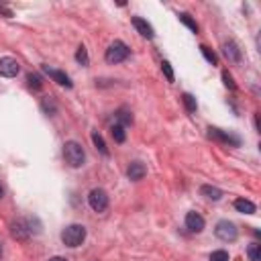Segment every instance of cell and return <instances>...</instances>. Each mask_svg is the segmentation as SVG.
<instances>
[{"instance_id":"1","label":"cell","mask_w":261,"mask_h":261,"mask_svg":"<svg viewBox=\"0 0 261 261\" xmlns=\"http://www.w3.org/2000/svg\"><path fill=\"white\" fill-rule=\"evenodd\" d=\"M63 157L72 167H82L86 161V151L78 141H67L63 145Z\"/></svg>"},{"instance_id":"2","label":"cell","mask_w":261,"mask_h":261,"mask_svg":"<svg viewBox=\"0 0 261 261\" xmlns=\"http://www.w3.org/2000/svg\"><path fill=\"white\" fill-rule=\"evenodd\" d=\"M84 239H86V227H82V224H69L61 233V241L67 247H80Z\"/></svg>"},{"instance_id":"3","label":"cell","mask_w":261,"mask_h":261,"mask_svg":"<svg viewBox=\"0 0 261 261\" xmlns=\"http://www.w3.org/2000/svg\"><path fill=\"white\" fill-rule=\"evenodd\" d=\"M129 53H131V49L127 47V43L114 41V43L108 45V49H106V53H104V57H106L108 63H120V61H125V59L129 57Z\"/></svg>"},{"instance_id":"4","label":"cell","mask_w":261,"mask_h":261,"mask_svg":"<svg viewBox=\"0 0 261 261\" xmlns=\"http://www.w3.org/2000/svg\"><path fill=\"white\" fill-rule=\"evenodd\" d=\"M88 204H90L92 210H96V212L106 210V208H108V194H106V190L94 188L92 192L88 194Z\"/></svg>"},{"instance_id":"5","label":"cell","mask_w":261,"mask_h":261,"mask_svg":"<svg viewBox=\"0 0 261 261\" xmlns=\"http://www.w3.org/2000/svg\"><path fill=\"white\" fill-rule=\"evenodd\" d=\"M214 235H216L220 241H224V243H233V241L239 237V231H237V227H235L231 220H220V222H216Z\"/></svg>"},{"instance_id":"6","label":"cell","mask_w":261,"mask_h":261,"mask_svg":"<svg viewBox=\"0 0 261 261\" xmlns=\"http://www.w3.org/2000/svg\"><path fill=\"white\" fill-rule=\"evenodd\" d=\"M21 72V65L14 57H2L0 59V76L4 78H14L16 74Z\"/></svg>"},{"instance_id":"7","label":"cell","mask_w":261,"mask_h":261,"mask_svg":"<svg viewBox=\"0 0 261 261\" xmlns=\"http://www.w3.org/2000/svg\"><path fill=\"white\" fill-rule=\"evenodd\" d=\"M222 53L231 63H239L241 61V49H239V45L235 41H224L222 43Z\"/></svg>"},{"instance_id":"8","label":"cell","mask_w":261,"mask_h":261,"mask_svg":"<svg viewBox=\"0 0 261 261\" xmlns=\"http://www.w3.org/2000/svg\"><path fill=\"white\" fill-rule=\"evenodd\" d=\"M186 227L190 233H202L204 231V218L198 212H188L186 214Z\"/></svg>"},{"instance_id":"9","label":"cell","mask_w":261,"mask_h":261,"mask_svg":"<svg viewBox=\"0 0 261 261\" xmlns=\"http://www.w3.org/2000/svg\"><path fill=\"white\" fill-rule=\"evenodd\" d=\"M208 137H212V139H216V141H222V143H229V145H239L241 141H239V137H235V135H231V133H222L220 129H208Z\"/></svg>"},{"instance_id":"10","label":"cell","mask_w":261,"mask_h":261,"mask_svg":"<svg viewBox=\"0 0 261 261\" xmlns=\"http://www.w3.org/2000/svg\"><path fill=\"white\" fill-rule=\"evenodd\" d=\"M43 69L51 76V80L57 82L59 86H65V88H72V80H69V76L65 72H59V69H51L49 65H43Z\"/></svg>"},{"instance_id":"11","label":"cell","mask_w":261,"mask_h":261,"mask_svg":"<svg viewBox=\"0 0 261 261\" xmlns=\"http://www.w3.org/2000/svg\"><path fill=\"white\" fill-rule=\"evenodd\" d=\"M127 176H129V180L139 182V180H143V178L147 176V167H145L141 161H133V163L129 165V169H127Z\"/></svg>"},{"instance_id":"12","label":"cell","mask_w":261,"mask_h":261,"mask_svg":"<svg viewBox=\"0 0 261 261\" xmlns=\"http://www.w3.org/2000/svg\"><path fill=\"white\" fill-rule=\"evenodd\" d=\"M133 25H135V29L141 33L145 39H153V35H155V33H153V27H151L145 19H141V16H133Z\"/></svg>"},{"instance_id":"13","label":"cell","mask_w":261,"mask_h":261,"mask_svg":"<svg viewBox=\"0 0 261 261\" xmlns=\"http://www.w3.org/2000/svg\"><path fill=\"white\" fill-rule=\"evenodd\" d=\"M10 229H12V237H16V239H21V241H25L27 237H29V229H27V222L25 220H14L12 224H10Z\"/></svg>"},{"instance_id":"14","label":"cell","mask_w":261,"mask_h":261,"mask_svg":"<svg viewBox=\"0 0 261 261\" xmlns=\"http://www.w3.org/2000/svg\"><path fill=\"white\" fill-rule=\"evenodd\" d=\"M235 208L239 212H243V214H255V204L251 202V200H245V198H237L235 200Z\"/></svg>"},{"instance_id":"15","label":"cell","mask_w":261,"mask_h":261,"mask_svg":"<svg viewBox=\"0 0 261 261\" xmlns=\"http://www.w3.org/2000/svg\"><path fill=\"white\" fill-rule=\"evenodd\" d=\"M200 192H202L208 200H220V198H222V190H218V188H214V186H202Z\"/></svg>"},{"instance_id":"16","label":"cell","mask_w":261,"mask_h":261,"mask_svg":"<svg viewBox=\"0 0 261 261\" xmlns=\"http://www.w3.org/2000/svg\"><path fill=\"white\" fill-rule=\"evenodd\" d=\"M110 135L116 143H125V139H127V133H125V127H120V125H112L110 127Z\"/></svg>"},{"instance_id":"17","label":"cell","mask_w":261,"mask_h":261,"mask_svg":"<svg viewBox=\"0 0 261 261\" xmlns=\"http://www.w3.org/2000/svg\"><path fill=\"white\" fill-rule=\"evenodd\" d=\"M116 120H118L120 127L131 125V123H133V114H131L127 108H120V110H116Z\"/></svg>"},{"instance_id":"18","label":"cell","mask_w":261,"mask_h":261,"mask_svg":"<svg viewBox=\"0 0 261 261\" xmlns=\"http://www.w3.org/2000/svg\"><path fill=\"white\" fill-rule=\"evenodd\" d=\"M92 141H94V145H96V149L102 153V155H108V147H106V143H104V139H102V135L100 133H92Z\"/></svg>"},{"instance_id":"19","label":"cell","mask_w":261,"mask_h":261,"mask_svg":"<svg viewBox=\"0 0 261 261\" xmlns=\"http://www.w3.org/2000/svg\"><path fill=\"white\" fill-rule=\"evenodd\" d=\"M180 21H182L190 31H192V33H198V23H196L188 12H180Z\"/></svg>"},{"instance_id":"20","label":"cell","mask_w":261,"mask_h":261,"mask_svg":"<svg viewBox=\"0 0 261 261\" xmlns=\"http://www.w3.org/2000/svg\"><path fill=\"white\" fill-rule=\"evenodd\" d=\"M182 100H184V106H186V110L188 112H196V108H198V104H196V98L192 96V94H184L182 96Z\"/></svg>"},{"instance_id":"21","label":"cell","mask_w":261,"mask_h":261,"mask_svg":"<svg viewBox=\"0 0 261 261\" xmlns=\"http://www.w3.org/2000/svg\"><path fill=\"white\" fill-rule=\"evenodd\" d=\"M41 108H43L47 114H53V112L57 110L55 102H53V98H51V96H45V98H41Z\"/></svg>"},{"instance_id":"22","label":"cell","mask_w":261,"mask_h":261,"mask_svg":"<svg viewBox=\"0 0 261 261\" xmlns=\"http://www.w3.org/2000/svg\"><path fill=\"white\" fill-rule=\"evenodd\" d=\"M200 51H202V55L206 57V61L208 63H212V65H216L218 63V57H216V53L210 49V47H206V45H200Z\"/></svg>"},{"instance_id":"23","label":"cell","mask_w":261,"mask_h":261,"mask_svg":"<svg viewBox=\"0 0 261 261\" xmlns=\"http://www.w3.org/2000/svg\"><path fill=\"white\" fill-rule=\"evenodd\" d=\"M27 84H29V88H33V90H41L43 80H41V76H37V74H29V76H27Z\"/></svg>"},{"instance_id":"24","label":"cell","mask_w":261,"mask_h":261,"mask_svg":"<svg viewBox=\"0 0 261 261\" xmlns=\"http://www.w3.org/2000/svg\"><path fill=\"white\" fill-rule=\"evenodd\" d=\"M247 255L251 261H261V247H259V243H251L249 249H247Z\"/></svg>"},{"instance_id":"25","label":"cell","mask_w":261,"mask_h":261,"mask_svg":"<svg viewBox=\"0 0 261 261\" xmlns=\"http://www.w3.org/2000/svg\"><path fill=\"white\" fill-rule=\"evenodd\" d=\"M76 59H78L82 65H88V63H90L88 51H86V47H84V45H80V47H78V51H76Z\"/></svg>"},{"instance_id":"26","label":"cell","mask_w":261,"mask_h":261,"mask_svg":"<svg viewBox=\"0 0 261 261\" xmlns=\"http://www.w3.org/2000/svg\"><path fill=\"white\" fill-rule=\"evenodd\" d=\"M161 72H163V76L167 78V82H173V80H176V76H173V69H171V63H169V61H163V63H161Z\"/></svg>"},{"instance_id":"27","label":"cell","mask_w":261,"mask_h":261,"mask_svg":"<svg viewBox=\"0 0 261 261\" xmlns=\"http://www.w3.org/2000/svg\"><path fill=\"white\" fill-rule=\"evenodd\" d=\"M210 261H229V253L224 251V249L212 251V253H210Z\"/></svg>"},{"instance_id":"28","label":"cell","mask_w":261,"mask_h":261,"mask_svg":"<svg viewBox=\"0 0 261 261\" xmlns=\"http://www.w3.org/2000/svg\"><path fill=\"white\" fill-rule=\"evenodd\" d=\"M222 82H224V86H227L229 90H237V84H235V80H233V76L229 72H222Z\"/></svg>"},{"instance_id":"29","label":"cell","mask_w":261,"mask_h":261,"mask_svg":"<svg viewBox=\"0 0 261 261\" xmlns=\"http://www.w3.org/2000/svg\"><path fill=\"white\" fill-rule=\"evenodd\" d=\"M0 12H2V14H6V16H12V12H10L6 6H0Z\"/></svg>"},{"instance_id":"30","label":"cell","mask_w":261,"mask_h":261,"mask_svg":"<svg viewBox=\"0 0 261 261\" xmlns=\"http://www.w3.org/2000/svg\"><path fill=\"white\" fill-rule=\"evenodd\" d=\"M49 261H67V259H63V257H51Z\"/></svg>"},{"instance_id":"31","label":"cell","mask_w":261,"mask_h":261,"mask_svg":"<svg viewBox=\"0 0 261 261\" xmlns=\"http://www.w3.org/2000/svg\"><path fill=\"white\" fill-rule=\"evenodd\" d=\"M0 198H2V186H0Z\"/></svg>"},{"instance_id":"32","label":"cell","mask_w":261,"mask_h":261,"mask_svg":"<svg viewBox=\"0 0 261 261\" xmlns=\"http://www.w3.org/2000/svg\"><path fill=\"white\" fill-rule=\"evenodd\" d=\"M0 257H2V245H0Z\"/></svg>"}]
</instances>
